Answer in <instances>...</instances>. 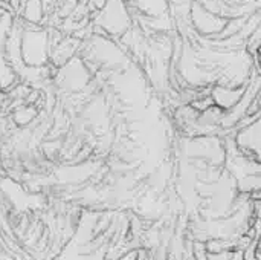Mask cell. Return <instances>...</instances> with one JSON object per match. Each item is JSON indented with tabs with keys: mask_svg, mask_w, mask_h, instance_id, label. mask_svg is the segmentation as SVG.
Returning <instances> with one entry per match:
<instances>
[{
	"mask_svg": "<svg viewBox=\"0 0 261 260\" xmlns=\"http://www.w3.org/2000/svg\"><path fill=\"white\" fill-rule=\"evenodd\" d=\"M132 25V15L128 11L127 0H107L101 8L98 17V26L106 34L119 37L124 35Z\"/></svg>",
	"mask_w": 261,
	"mask_h": 260,
	"instance_id": "obj_1",
	"label": "cell"
},
{
	"mask_svg": "<svg viewBox=\"0 0 261 260\" xmlns=\"http://www.w3.org/2000/svg\"><path fill=\"white\" fill-rule=\"evenodd\" d=\"M190 21L199 34H202L205 38H211L217 37L225 29L228 18L194 0L190 11Z\"/></svg>",
	"mask_w": 261,
	"mask_h": 260,
	"instance_id": "obj_2",
	"label": "cell"
},
{
	"mask_svg": "<svg viewBox=\"0 0 261 260\" xmlns=\"http://www.w3.org/2000/svg\"><path fill=\"white\" fill-rule=\"evenodd\" d=\"M236 144L243 155L252 156L254 161L261 162V113L248 126L242 127L237 133Z\"/></svg>",
	"mask_w": 261,
	"mask_h": 260,
	"instance_id": "obj_3",
	"label": "cell"
},
{
	"mask_svg": "<svg viewBox=\"0 0 261 260\" xmlns=\"http://www.w3.org/2000/svg\"><path fill=\"white\" fill-rule=\"evenodd\" d=\"M245 92V87H234L228 84H219L211 89V97L214 100V104L223 109L225 112L231 110L242 98Z\"/></svg>",
	"mask_w": 261,
	"mask_h": 260,
	"instance_id": "obj_4",
	"label": "cell"
},
{
	"mask_svg": "<svg viewBox=\"0 0 261 260\" xmlns=\"http://www.w3.org/2000/svg\"><path fill=\"white\" fill-rule=\"evenodd\" d=\"M130 2L141 15L147 18H159L168 15L170 2L168 0H127Z\"/></svg>",
	"mask_w": 261,
	"mask_h": 260,
	"instance_id": "obj_5",
	"label": "cell"
}]
</instances>
